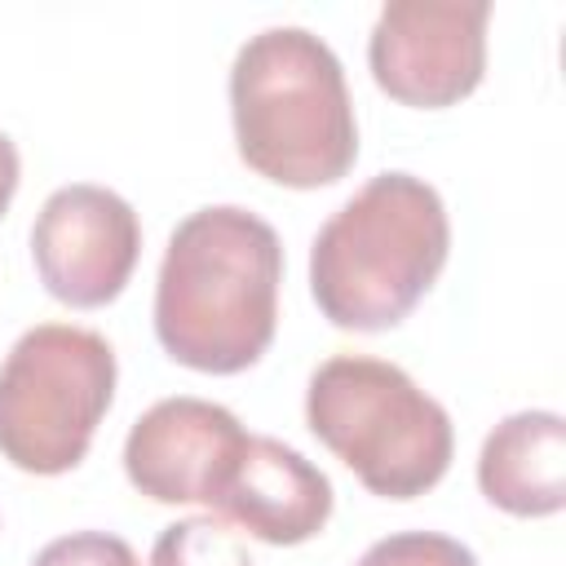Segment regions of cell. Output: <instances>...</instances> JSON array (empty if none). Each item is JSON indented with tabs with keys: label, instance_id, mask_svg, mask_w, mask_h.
<instances>
[{
	"label": "cell",
	"instance_id": "1",
	"mask_svg": "<svg viewBox=\"0 0 566 566\" xmlns=\"http://www.w3.org/2000/svg\"><path fill=\"white\" fill-rule=\"evenodd\" d=\"M279 283L283 243L270 221L239 203L199 208L164 248L155 336L177 363L234 376L274 340Z\"/></svg>",
	"mask_w": 566,
	"mask_h": 566
},
{
	"label": "cell",
	"instance_id": "2",
	"mask_svg": "<svg viewBox=\"0 0 566 566\" xmlns=\"http://www.w3.org/2000/svg\"><path fill=\"white\" fill-rule=\"evenodd\" d=\"M239 159L265 181L314 190L358 159V124L340 57L305 27H265L230 66Z\"/></svg>",
	"mask_w": 566,
	"mask_h": 566
},
{
	"label": "cell",
	"instance_id": "3",
	"mask_svg": "<svg viewBox=\"0 0 566 566\" xmlns=\"http://www.w3.org/2000/svg\"><path fill=\"white\" fill-rule=\"evenodd\" d=\"M451 252L442 195L411 172H376L310 248V292L332 327L385 332L433 287Z\"/></svg>",
	"mask_w": 566,
	"mask_h": 566
},
{
	"label": "cell",
	"instance_id": "4",
	"mask_svg": "<svg viewBox=\"0 0 566 566\" xmlns=\"http://www.w3.org/2000/svg\"><path fill=\"white\" fill-rule=\"evenodd\" d=\"M314 438L345 460L371 495L416 500L451 464V416L402 367L367 354L327 358L305 389Z\"/></svg>",
	"mask_w": 566,
	"mask_h": 566
},
{
	"label": "cell",
	"instance_id": "5",
	"mask_svg": "<svg viewBox=\"0 0 566 566\" xmlns=\"http://www.w3.org/2000/svg\"><path fill=\"white\" fill-rule=\"evenodd\" d=\"M115 398V349L71 323H40L0 363V455L22 473H66Z\"/></svg>",
	"mask_w": 566,
	"mask_h": 566
},
{
	"label": "cell",
	"instance_id": "6",
	"mask_svg": "<svg viewBox=\"0 0 566 566\" xmlns=\"http://www.w3.org/2000/svg\"><path fill=\"white\" fill-rule=\"evenodd\" d=\"M491 0H389L371 27V80L402 106H451L482 84Z\"/></svg>",
	"mask_w": 566,
	"mask_h": 566
},
{
	"label": "cell",
	"instance_id": "7",
	"mask_svg": "<svg viewBox=\"0 0 566 566\" xmlns=\"http://www.w3.org/2000/svg\"><path fill=\"white\" fill-rule=\"evenodd\" d=\"M31 256L49 296L75 310L115 301L142 256V226L124 195L75 181L44 199L31 226Z\"/></svg>",
	"mask_w": 566,
	"mask_h": 566
},
{
	"label": "cell",
	"instance_id": "8",
	"mask_svg": "<svg viewBox=\"0 0 566 566\" xmlns=\"http://www.w3.org/2000/svg\"><path fill=\"white\" fill-rule=\"evenodd\" d=\"M243 447L248 429L230 407L177 394L133 420L124 442V473L155 504L217 509Z\"/></svg>",
	"mask_w": 566,
	"mask_h": 566
},
{
	"label": "cell",
	"instance_id": "9",
	"mask_svg": "<svg viewBox=\"0 0 566 566\" xmlns=\"http://www.w3.org/2000/svg\"><path fill=\"white\" fill-rule=\"evenodd\" d=\"M261 544H305L332 517V482L279 438L248 433V447L212 509Z\"/></svg>",
	"mask_w": 566,
	"mask_h": 566
},
{
	"label": "cell",
	"instance_id": "10",
	"mask_svg": "<svg viewBox=\"0 0 566 566\" xmlns=\"http://www.w3.org/2000/svg\"><path fill=\"white\" fill-rule=\"evenodd\" d=\"M482 495L513 517H548L566 504V424L557 411L504 416L478 455Z\"/></svg>",
	"mask_w": 566,
	"mask_h": 566
},
{
	"label": "cell",
	"instance_id": "11",
	"mask_svg": "<svg viewBox=\"0 0 566 566\" xmlns=\"http://www.w3.org/2000/svg\"><path fill=\"white\" fill-rule=\"evenodd\" d=\"M150 566H252L248 544L221 517H181L159 531Z\"/></svg>",
	"mask_w": 566,
	"mask_h": 566
},
{
	"label": "cell",
	"instance_id": "12",
	"mask_svg": "<svg viewBox=\"0 0 566 566\" xmlns=\"http://www.w3.org/2000/svg\"><path fill=\"white\" fill-rule=\"evenodd\" d=\"M354 566H478L473 548L438 531H398L376 539Z\"/></svg>",
	"mask_w": 566,
	"mask_h": 566
},
{
	"label": "cell",
	"instance_id": "13",
	"mask_svg": "<svg viewBox=\"0 0 566 566\" xmlns=\"http://www.w3.org/2000/svg\"><path fill=\"white\" fill-rule=\"evenodd\" d=\"M31 566H137V553L128 539L106 535V531H75L35 553Z\"/></svg>",
	"mask_w": 566,
	"mask_h": 566
},
{
	"label": "cell",
	"instance_id": "14",
	"mask_svg": "<svg viewBox=\"0 0 566 566\" xmlns=\"http://www.w3.org/2000/svg\"><path fill=\"white\" fill-rule=\"evenodd\" d=\"M18 177H22V164H18V146H13L4 133H0V217H4V208L13 203Z\"/></svg>",
	"mask_w": 566,
	"mask_h": 566
}]
</instances>
